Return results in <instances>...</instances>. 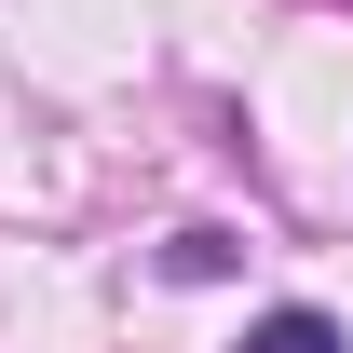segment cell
I'll use <instances>...</instances> for the list:
<instances>
[{
	"mask_svg": "<svg viewBox=\"0 0 353 353\" xmlns=\"http://www.w3.org/2000/svg\"><path fill=\"white\" fill-rule=\"evenodd\" d=\"M245 353H340V326H326L312 299H285V312H259V326H245Z\"/></svg>",
	"mask_w": 353,
	"mask_h": 353,
	"instance_id": "6da1fadb",
	"label": "cell"
}]
</instances>
